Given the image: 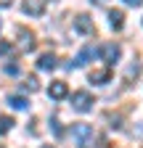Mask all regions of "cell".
Returning a JSON list of instances; mask_svg holds the SVG:
<instances>
[{"label":"cell","mask_w":143,"mask_h":148,"mask_svg":"<svg viewBox=\"0 0 143 148\" xmlns=\"http://www.w3.org/2000/svg\"><path fill=\"white\" fill-rule=\"evenodd\" d=\"M93 127L90 124H85V122H77V124H72V140H74L77 148H90L93 145Z\"/></svg>","instance_id":"cell-1"},{"label":"cell","mask_w":143,"mask_h":148,"mask_svg":"<svg viewBox=\"0 0 143 148\" xmlns=\"http://www.w3.org/2000/svg\"><path fill=\"white\" fill-rule=\"evenodd\" d=\"M93 103H96V98H93L87 90H77L74 95H72V108L80 111V114H87V111H93Z\"/></svg>","instance_id":"cell-2"},{"label":"cell","mask_w":143,"mask_h":148,"mask_svg":"<svg viewBox=\"0 0 143 148\" xmlns=\"http://www.w3.org/2000/svg\"><path fill=\"white\" fill-rule=\"evenodd\" d=\"M87 79H90L93 85H109L111 82V66H93L90 74H87Z\"/></svg>","instance_id":"cell-3"},{"label":"cell","mask_w":143,"mask_h":148,"mask_svg":"<svg viewBox=\"0 0 143 148\" xmlns=\"http://www.w3.org/2000/svg\"><path fill=\"white\" fill-rule=\"evenodd\" d=\"M98 56H101V58L111 66V64H117V61H119L122 48H119L117 42H106V45H101V48H98Z\"/></svg>","instance_id":"cell-4"},{"label":"cell","mask_w":143,"mask_h":148,"mask_svg":"<svg viewBox=\"0 0 143 148\" xmlns=\"http://www.w3.org/2000/svg\"><path fill=\"white\" fill-rule=\"evenodd\" d=\"M21 11L27 16H32V18H37V16L45 13V0H24V3H21Z\"/></svg>","instance_id":"cell-5"},{"label":"cell","mask_w":143,"mask_h":148,"mask_svg":"<svg viewBox=\"0 0 143 148\" xmlns=\"http://www.w3.org/2000/svg\"><path fill=\"white\" fill-rule=\"evenodd\" d=\"M48 95H50L53 101H64V98L69 95V85H66L64 79H56V82H50V87H48Z\"/></svg>","instance_id":"cell-6"},{"label":"cell","mask_w":143,"mask_h":148,"mask_svg":"<svg viewBox=\"0 0 143 148\" xmlns=\"http://www.w3.org/2000/svg\"><path fill=\"white\" fill-rule=\"evenodd\" d=\"M74 29H77L80 34H93V32H96L93 18H90V16H85V13H80V16L74 18Z\"/></svg>","instance_id":"cell-7"},{"label":"cell","mask_w":143,"mask_h":148,"mask_svg":"<svg viewBox=\"0 0 143 148\" xmlns=\"http://www.w3.org/2000/svg\"><path fill=\"white\" fill-rule=\"evenodd\" d=\"M98 56V48H93V45H85L82 50H80V56L74 58V66H85V64H90L93 58Z\"/></svg>","instance_id":"cell-8"},{"label":"cell","mask_w":143,"mask_h":148,"mask_svg":"<svg viewBox=\"0 0 143 148\" xmlns=\"http://www.w3.org/2000/svg\"><path fill=\"white\" fill-rule=\"evenodd\" d=\"M37 66H40L43 71H53V69L58 66V64H56V56H53V53H43L40 61H37Z\"/></svg>","instance_id":"cell-9"},{"label":"cell","mask_w":143,"mask_h":148,"mask_svg":"<svg viewBox=\"0 0 143 148\" xmlns=\"http://www.w3.org/2000/svg\"><path fill=\"white\" fill-rule=\"evenodd\" d=\"M19 37H21V50L27 53V50H34V34L32 32H24V29H19Z\"/></svg>","instance_id":"cell-10"},{"label":"cell","mask_w":143,"mask_h":148,"mask_svg":"<svg viewBox=\"0 0 143 148\" xmlns=\"http://www.w3.org/2000/svg\"><path fill=\"white\" fill-rule=\"evenodd\" d=\"M109 24H111V29H122L124 27V13L122 11H109Z\"/></svg>","instance_id":"cell-11"},{"label":"cell","mask_w":143,"mask_h":148,"mask_svg":"<svg viewBox=\"0 0 143 148\" xmlns=\"http://www.w3.org/2000/svg\"><path fill=\"white\" fill-rule=\"evenodd\" d=\"M8 106L21 111V108H27V106H29V101H27L24 95H8Z\"/></svg>","instance_id":"cell-12"},{"label":"cell","mask_w":143,"mask_h":148,"mask_svg":"<svg viewBox=\"0 0 143 148\" xmlns=\"http://www.w3.org/2000/svg\"><path fill=\"white\" fill-rule=\"evenodd\" d=\"M11 127H13V119L11 116H0V135H6V132H11Z\"/></svg>","instance_id":"cell-13"},{"label":"cell","mask_w":143,"mask_h":148,"mask_svg":"<svg viewBox=\"0 0 143 148\" xmlns=\"http://www.w3.org/2000/svg\"><path fill=\"white\" fill-rule=\"evenodd\" d=\"M24 90H29V92H37V90H40V82L34 79V77H27V82H24Z\"/></svg>","instance_id":"cell-14"},{"label":"cell","mask_w":143,"mask_h":148,"mask_svg":"<svg viewBox=\"0 0 143 148\" xmlns=\"http://www.w3.org/2000/svg\"><path fill=\"white\" fill-rule=\"evenodd\" d=\"M140 74V64H133L130 69H127V79H133V77H138Z\"/></svg>","instance_id":"cell-15"},{"label":"cell","mask_w":143,"mask_h":148,"mask_svg":"<svg viewBox=\"0 0 143 148\" xmlns=\"http://www.w3.org/2000/svg\"><path fill=\"white\" fill-rule=\"evenodd\" d=\"M124 5H130V8H140L143 5V0H122Z\"/></svg>","instance_id":"cell-16"},{"label":"cell","mask_w":143,"mask_h":148,"mask_svg":"<svg viewBox=\"0 0 143 148\" xmlns=\"http://www.w3.org/2000/svg\"><path fill=\"white\" fill-rule=\"evenodd\" d=\"M6 74H19V66H16V64L8 66V64H6Z\"/></svg>","instance_id":"cell-17"},{"label":"cell","mask_w":143,"mask_h":148,"mask_svg":"<svg viewBox=\"0 0 143 148\" xmlns=\"http://www.w3.org/2000/svg\"><path fill=\"white\" fill-rule=\"evenodd\" d=\"M11 50H13V48H11L8 42H0V53H11Z\"/></svg>","instance_id":"cell-18"},{"label":"cell","mask_w":143,"mask_h":148,"mask_svg":"<svg viewBox=\"0 0 143 148\" xmlns=\"http://www.w3.org/2000/svg\"><path fill=\"white\" fill-rule=\"evenodd\" d=\"M11 3H13V0H0V8H8Z\"/></svg>","instance_id":"cell-19"},{"label":"cell","mask_w":143,"mask_h":148,"mask_svg":"<svg viewBox=\"0 0 143 148\" xmlns=\"http://www.w3.org/2000/svg\"><path fill=\"white\" fill-rule=\"evenodd\" d=\"M90 3H96V5H103V3H106V0H90Z\"/></svg>","instance_id":"cell-20"},{"label":"cell","mask_w":143,"mask_h":148,"mask_svg":"<svg viewBox=\"0 0 143 148\" xmlns=\"http://www.w3.org/2000/svg\"><path fill=\"white\" fill-rule=\"evenodd\" d=\"M40 148H53V145H40Z\"/></svg>","instance_id":"cell-21"},{"label":"cell","mask_w":143,"mask_h":148,"mask_svg":"<svg viewBox=\"0 0 143 148\" xmlns=\"http://www.w3.org/2000/svg\"><path fill=\"white\" fill-rule=\"evenodd\" d=\"M0 29H3V18H0Z\"/></svg>","instance_id":"cell-22"},{"label":"cell","mask_w":143,"mask_h":148,"mask_svg":"<svg viewBox=\"0 0 143 148\" xmlns=\"http://www.w3.org/2000/svg\"><path fill=\"white\" fill-rule=\"evenodd\" d=\"M0 148H3V145H0Z\"/></svg>","instance_id":"cell-23"}]
</instances>
